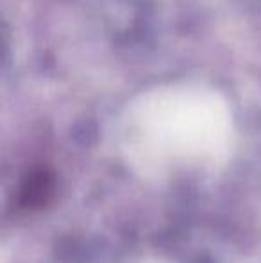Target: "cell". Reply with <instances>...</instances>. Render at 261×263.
I'll return each instance as SVG.
<instances>
[{
    "label": "cell",
    "instance_id": "cell-1",
    "mask_svg": "<svg viewBox=\"0 0 261 263\" xmlns=\"http://www.w3.org/2000/svg\"><path fill=\"white\" fill-rule=\"evenodd\" d=\"M56 194V181L47 170H34L25 177L20 188V202L27 210L45 208Z\"/></svg>",
    "mask_w": 261,
    "mask_h": 263
}]
</instances>
